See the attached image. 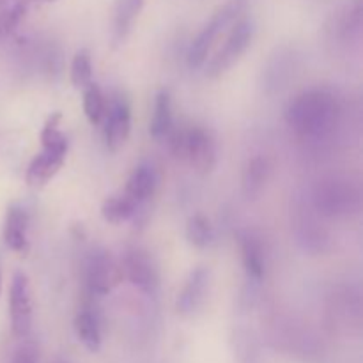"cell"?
<instances>
[{"label": "cell", "instance_id": "30", "mask_svg": "<svg viewBox=\"0 0 363 363\" xmlns=\"http://www.w3.org/2000/svg\"><path fill=\"white\" fill-rule=\"evenodd\" d=\"M0 291H2V275H0Z\"/></svg>", "mask_w": 363, "mask_h": 363}, {"label": "cell", "instance_id": "17", "mask_svg": "<svg viewBox=\"0 0 363 363\" xmlns=\"http://www.w3.org/2000/svg\"><path fill=\"white\" fill-rule=\"evenodd\" d=\"M174 113H172V96L169 89L158 91L155 98V108H152L151 123H149V133L156 140L169 137L172 133Z\"/></svg>", "mask_w": 363, "mask_h": 363}, {"label": "cell", "instance_id": "27", "mask_svg": "<svg viewBox=\"0 0 363 363\" xmlns=\"http://www.w3.org/2000/svg\"><path fill=\"white\" fill-rule=\"evenodd\" d=\"M39 362V346L34 340L21 339V342L14 347L9 363H38Z\"/></svg>", "mask_w": 363, "mask_h": 363}, {"label": "cell", "instance_id": "10", "mask_svg": "<svg viewBox=\"0 0 363 363\" xmlns=\"http://www.w3.org/2000/svg\"><path fill=\"white\" fill-rule=\"evenodd\" d=\"M131 131V106L124 96H113L105 112V142L108 151H119Z\"/></svg>", "mask_w": 363, "mask_h": 363}, {"label": "cell", "instance_id": "13", "mask_svg": "<svg viewBox=\"0 0 363 363\" xmlns=\"http://www.w3.org/2000/svg\"><path fill=\"white\" fill-rule=\"evenodd\" d=\"M145 0H116L112 11V46L119 48L135 27Z\"/></svg>", "mask_w": 363, "mask_h": 363}, {"label": "cell", "instance_id": "14", "mask_svg": "<svg viewBox=\"0 0 363 363\" xmlns=\"http://www.w3.org/2000/svg\"><path fill=\"white\" fill-rule=\"evenodd\" d=\"M28 213L21 206L13 204L7 208L6 223H4V241L7 247L18 254L28 252Z\"/></svg>", "mask_w": 363, "mask_h": 363}, {"label": "cell", "instance_id": "16", "mask_svg": "<svg viewBox=\"0 0 363 363\" xmlns=\"http://www.w3.org/2000/svg\"><path fill=\"white\" fill-rule=\"evenodd\" d=\"M156 186H158L156 170L147 163H142L128 177L124 195L130 197L133 202H137V204H140V202L149 201L155 195Z\"/></svg>", "mask_w": 363, "mask_h": 363}, {"label": "cell", "instance_id": "24", "mask_svg": "<svg viewBox=\"0 0 363 363\" xmlns=\"http://www.w3.org/2000/svg\"><path fill=\"white\" fill-rule=\"evenodd\" d=\"M69 78L73 87L82 89V91L92 84V59L87 48H82L74 53L73 60H71Z\"/></svg>", "mask_w": 363, "mask_h": 363}, {"label": "cell", "instance_id": "19", "mask_svg": "<svg viewBox=\"0 0 363 363\" xmlns=\"http://www.w3.org/2000/svg\"><path fill=\"white\" fill-rule=\"evenodd\" d=\"M269 176V163L264 156H254L247 162L241 177L243 194L248 199H257L266 186Z\"/></svg>", "mask_w": 363, "mask_h": 363}, {"label": "cell", "instance_id": "9", "mask_svg": "<svg viewBox=\"0 0 363 363\" xmlns=\"http://www.w3.org/2000/svg\"><path fill=\"white\" fill-rule=\"evenodd\" d=\"M123 273L138 291L155 296L160 289V273L156 268L155 261L149 257L147 252L140 250V248H130L124 254L123 262Z\"/></svg>", "mask_w": 363, "mask_h": 363}, {"label": "cell", "instance_id": "6", "mask_svg": "<svg viewBox=\"0 0 363 363\" xmlns=\"http://www.w3.org/2000/svg\"><path fill=\"white\" fill-rule=\"evenodd\" d=\"M363 27L362 0H351L335 11L325 25L326 35L332 43L347 46L360 41Z\"/></svg>", "mask_w": 363, "mask_h": 363}, {"label": "cell", "instance_id": "12", "mask_svg": "<svg viewBox=\"0 0 363 363\" xmlns=\"http://www.w3.org/2000/svg\"><path fill=\"white\" fill-rule=\"evenodd\" d=\"M294 230H296L298 243L305 250L318 252V254L325 250V243L328 241V236H326L321 223L312 215V206H307V208L301 206L300 209H296V215H294Z\"/></svg>", "mask_w": 363, "mask_h": 363}, {"label": "cell", "instance_id": "18", "mask_svg": "<svg viewBox=\"0 0 363 363\" xmlns=\"http://www.w3.org/2000/svg\"><path fill=\"white\" fill-rule=\"evenodd\" d=\"M241 259H243L245 273L250 280L259 282L266 273V254L262 243L254 234L241 236Z\"/></svg>", "mask_w": 363, "mask_h": 363}, {"label": "cell", "instance_id": "3", "mask_svg": "<svg viewBox=\"0 0 363 363\" xmlns=\"http://www.w3.org/2000/svg\"><path fill=\"white\" fill-rule=\"evenodd\" d=\"M170 149L177 158L188 160L199 174L206 176L216 167V142L208 130L191 126L170 133Z\"/></svg>", "mask_w": 363, "mask_h": 363}, {"label": "cell", "instance_id": "28", "mask_svg": "<svg viewBox=\"0 0 363 363\" xmlns=\"http://www.w3.org/2000/svg\"><path fill=\"white\" fill-rule=\"evenodd\" d=\"M16 2H20V0H0V9H4V7L11 6V4H16ZM25 2L32 4V2H30V0H25Z\"/></svg>", "mask_w": 363, "mask_h": 363}, {"label": "cell", "instance_id": "22", "mask_svg": "<svg viewBox=\"0 0 363 363\" xmlns=\"http://www.w3.org/2000/svg\"><path fill=\"white\" fill-rule=\"evenodd\" d=\"M60 119H62V116L59 112L48 117V121H46L41 130V144L43 149H46V151L67 155V138L60 131Z\"/></svg>", "mask_w": 363, "mask_h": 363}, {"label": "cell", "instance_id": "21", "mask_svg": "<svg viewBox=\"0 0 363 363\" xmlns=\"http://www.w3.org/2000/svg\"><path fill=\"white\" fill-rule=\"evenodd\" d=\"M137 202H133L126 195H112L103 202L101 216L105 222L119 225L137 215Z\"/></svg>", "mask_w": 363, "mask_h": 363}, {"label": "cell", "instance_id": "11", "mask_svg": "<svg viewBox=\"0 0 363 363\" xmlns=\"http://www.w3.org/2000/svg\"><path fill=\"white\" fill-rule=\"evenodd\" d=\"M209 279H211V273L204 266H199L188 275L176 301V308L181 315H194L202 307L206 293H208Z\"/></svg>", "mask_w": 363, "mask_h": 363}, {"label": "cell", "instance_id": "5", "mask_svg": "<svg viewBox=\"0 0 363 363\" xmlns=\"http://www.w3.org/2000/svg\"><path fill=\"white\" fill-rule=\"evenodd\" d=\"M255 34V25L250 18H240L234 23L233 30H230L229 38L225 39L222 48L218 50L211 62L208 64L206 74L209 78H218L225 74L241 57L245 55L248 48H250L252 41H254Z\"/></svg>", "mask_w": 363, "mask_h": 363}, {"label": "cell", "instance_id": "1", "mask_svg": "<svg viewBox=\"0 0 363 363\" xmlns=\"http://www.w3.org/2000/svg\"><path fill=\"white\" fill-rule=\"evenodd\" d=\"M340 117V103L325 89H311L287 105L284 119L294 135L303 140H325L335 131Z\"/></svg>", "mask_w": 363, "mask_h": 363}, {"label": "cell", "instance_id": "7", "mask_svg": "<svg viewBox=\"0 0 363 363\" xmlns=\"http://www.w3.org/2000/svg\"><path fill=\"white\" fill-rule=\"evenodd\" d=\"M124 279L123 266L108 252L98 250L89 257L87 287L94 296H105Z\"/></svg>", "mask_w": 363, "mask_h": 363}, {"label": "cell", "instance_id": "25", "mask_svg": "<svg viewBox=\"0 0 363 363\" xmlns=\"http://www.w3.org/2000/svg\"><path fill=\"white\" fill-rule=\"evenodd\" d=\"M84 112L91 124H99L105 119V96H103L99 85L94 84V82L84 89Z\"/></svg>", "mask_w": 363, "mask_h": 363}, {"label": "cell", "instance_id": "26", "mask_svg": "<svg viewBox=\"0 0 363 363\" xmlns=\"http://www.w3.org/2000/svg\"><path fill=\"white\" fill-rule=\"evenodd\" d=\"M186 240L195 248H206L213 241V225L204 215H194L186 222Z\"/></svg>", "mask_w": 363, "mask_h": 363}, {"label": "cell", "instance_id": "29", "mask_svg": "<svg viewBox=\"0 0 363 363\" xmlns=\"http://www.w3.org/2000/svg\"><path fill=\"white\" fill-rule=\"evenodd\" d=\"M30 2H35V0H30ZM39 2H57V0H39Z\"/></svg>", "mask_w": 363, "mask_h": 363}, {"label": "cell", "instance_id": "8", "mask_svg": "<svg viewBox=\"0 0 363 363\" xmlns=\"http://www.w3.org/2000/svg\"><path fill=\"white\" fill-rule=\"evenodd\" d=\"M11 328L18 339H27L32 330V298L30 284L25 273L16 272L13 275L9 291Z\"/></svg>", "mask_w": 363, "mask_h": 363}, {"label": "cell", "instance_id": "20", "mask_svg": "<svg viewBox=\"0 0 363 363\" xmlns=\"http://www.w3.org/2000/svg\"><path fill=\"white\" fill-rule=\"evenodd\" d=\"M73 328L85 350H89L91 353H98L101 350V328H99V323L94 314H91L89 311L78 312Z\"/></svg>", "mask_w": 363, "mask_h": 363}, {"label": "cell", "instance_id": "23", "mask_svg": "<svg viewBox=\"0 0 363 363\" xmlns=\"http://www.w3.org/2000/svg\"><path fill=\"white\" fill-rule=\"evenodd\" d=\"M28 7H30V4L20 0V2L11 4V6L0 9V45L20 27L23 18L27 16Z\"/></svg>", "mask_w": 363, "mask_h": 363}, {"label": "cell", "instance_id": "15", "mask_svg": "<svg viewBox=\"0 0 363 363\" xmlns=\"http://www.w3.org/2000/svg\"><path fill=\"white\" fill-rule=\"evenodd\" d=\"M66 155L62 152H53L43 149L38 156L30 162L27 169V183L32 188H43L48 184L53 177L62 169Z\"/></svg>", "mask_w": 363, "mask_h": 363}, {"label": "cell", "instance_id": "4", "mask_svg": "<svg viewBox=\"0 0 363 363\" xmlns=\"http://www.w3.org/2000/svg\"><path fill=\"white\" fill-rule=\"evenodd\" d=\"M247 6L248 0H227L223 6H220L218 9L213 13V16L209 18L208 23L201 28L197 38L191 41L190 48H188L186 59L188 66H190L191 69H199V67L206 62V59H208L209 52H211L216 39L222 35V32L227 30V27H230V25L236 23V21L240 20L241 13H243Z\"/></svg>", "mask_w": 363, "mask_h": 363}, {"label": "cell", "instance_id": "2", "mask_svg": "<svg viewBox=\"0 0 363 363\" xmlns=\"http://www.w3.org/2000/svg\"><path fill=\"white\" fill-rule=\"evenodd\" d=\"M311 206L326 218H350L360 213L362 191L350 179L328 177L314 186Z\"/></svg>", "mask_w": 363, "mask_h": 363}]
</instances>
